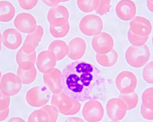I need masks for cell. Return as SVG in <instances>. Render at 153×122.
Returning a JSON list of instances; mask_svg holds the SVG:
<instances>
[{
  "label": "cell",
  "instance_id": "1",
  "mask_svg": "<svg viewBox=\"0 0 153 122\" xmlns=\"http://www.w3.org/2000/svg\"><path fill=\"white\" fill-rule=\"evenodd\" d=\"M62 91L78 101L99 98L105 81L97 67L84 61L68 64L62 72Z\"/></svg>",
  "mask_w": 153,
  "mask_h": 122
},
{
  "label": "cell",
  "instance_id": "2",
  "mask_svg": "<svg viewBox=\"0 0 153 122\" xmlns=\"http://www.w3.org/2000/svg\"><path fill=\"white\" fill-rule=\"evenodd\" d=\"M51 104L57 108L59 112L66 116L77 114L81 107L79 101L72 98L63 91L57 94H53Z\"/></svg>",
  "mask_w": 153,
  "mask_h": 122
},
{
  "label": "cell",
  "instance_id": "3",
  "mask_svg": "<svg viewBox=\"0 0 153 122\" xmlns=\"http://www.w3.org/2000/svg\"><path fill=\"white\" fill-rule=\"evenodd\" d=\"M150 51L146 45L140 47L131 45L127 49L125 57L128 65L134 68H140L148 63L150 57Z\"/></svg>",
  "mask_w": 153,
  "mask_h": 122
},
{
  "label": "cell",
  "instance_id": "4",
  "mask_svg": "<svg viewBox=\"0 0 153 122\" xmlns=\"http://www.w3.org/2000/svg\"><path fill=\"white\" fill-rule=\"evenodd\" d=\"M51 97L50 91L45 86H38L30 89L26 94L25 99L29 105L33 107L44 106Z\"/></svg>",
  "mask_w": 153,
  "mask_h": 122
},
{
  "label": "cell",
  "instance_id": "5",
  "mask_svg": "<svg viewBox=\"0 0 153 122\" xmlns=\"http://www.w3.org/2000/svg\"><path fill=\"white\" fill-rule=\"evenodd\" d=\"M115 83L117 89L121 94H129L135 91L137 79L134 73L125 70L118 74Z\"/></svg>",
  "mask_w": 153,
  "mask_h": 122
},
{
  "label": "cell",
  "instance_id": "6",
  "mask_svg": "<svg viewBox=\"0 0 153 122\" xmlns=\"http://www.w3.org/2000/svg\"><path fill=\"white\" fill-rule=\"evenodd\" d=\"M79 28L81 32L85 36H96L103 30V20L99 16L94 14L86 15L81 20Z\"/></svg>",
  "mask_w": 153,
  "mask_h": 122
},
{
  "label": "cell",
  "instance_id": "7",
  "mask_svg": "<svg viewBox=\"0 0 153 122\" xmlns=\"http://www.w3.org/2000/svg\"><path fill=\"white\" fill-rule=\"evenodd\" d=\"M22 84L18 75L12 73H6L0 80V91L8 97L18 94L22 89Z\"/></svg>",
  "mask_w": 153,
  "mask_h": 122
},
{
  "label": "cell",
  "instance_id": "8",
  "mask_svg": "<svg viewBox=\"0 0 153 122\" xmlns=\"http://www.w3.org/2000/svg\"><path fill=\"white\" fill-rule=\"evenodd\" d=\"M104 113L102 104L96 99L88 100L82 108V116L88 122H100L103 119Z\"/></svg>",
  "mask_w": 153,
  "mask_h": 122
},
{
  "label": "cell",
  "instance_id": "9",
  "mask_svg": "<svg viewBox=\"0 0 153 122\" xmlns=\"http://www.w3.org/2000/svg\"><path fill=\"white\" fill-rule=\"evenodd\" d=\"M92 46L94 50L97 53L105 54L113 49L114 39L107 33L100 32L92 39Z\"/></svg>",
  "mask_w": 153,
  "mask_h": 122
},
{
  "label": "cell",
  "instance_id": "10",
  "mask_svg": "<svg viewBox=\"0 0 153 122\" xmlns=\"http://www.w3.org/2000/svg\"><path fill=\"white\" fill-rule=\"evenodd\" d=\"M127 111L126 104L119 97L111 99L108 100L106 105L107 115L112 121L122 120L126 116Z\"/></svg>",
  "mask_w": 153,
  "mask_h": 122
},
{
  "label": "cell",
  "instance_id": "11",
  "mask_svg": "<svg viewBox=\"0 0 153 122\" xmlns=\"http://www.w3.org/2000/svg\"><path fill=\"white\" fill-rule=\"evenodd\" d=\"M14 25L18 30L23 33H30L36 30V20L29 13H21L15 17Z\"/></svg>",
  "mask_w": 153,
  "mask_h": 122
},
{
  "label": "cell",
  "instance_id": "12",
  "mask_svg": "<svg viewBox=\"0 0 153 122\" xmlns=\"http://www.w3.org/2000/svg\"><path fill=\"white\" fill-rule=\"evenodd\" d=\"M115 11L117 16L120 19L130 21L136 17V5L131 0H121L116 5Z\"/></svg>",
  "mask_w": 153,
  "mask_h": 122
},
{
  "label": "cell",
  "instance_id": "13",
  "mask_svg": "<svg viewBox=\"0 0 153 122\" xmlns=\"http://www.w3.org/2000/svg\"><path fill=\"white\" fill-rule=\"evenodd\" d=\"M150 20L142 16H137L130 23L129 30L136 35L141 36H149L152 30Z\"/></svg>",
  "mask_w": 153,
  "mask_h": 122
},
{
  "label": "cell",
  "instance_id": "14",
  "mask_svg": "<svg viewBox=\"0 0 153 122\" xmlns=\"http://www.w3.org/2000/svg\"><path fill=\"white\" fill-rule=\"evenodd\" d=\"M62 74L60 70L55 68L51 71L44 74L45 84L53 94H57L62 92Z\"/></svg>",
  "mask_w": 153,
  "mask_h": 122
},
{
  "label": "cell",
  "instance_id": "15",
  "mask_svg": "<svg viewBox=\"0 0 153 122\" xmlns=\"http://www.w3.org/2000/svg\"><path fill=\"white\" fill-rule=\"evenodd\" d=\"M2 43L4 46L11 50H14L20 47L23 42L21 33L17 29L8 28L3 32Z\"/></svg>",
  "mask_w": 153,
  "mask_h": 122
},
{
  "label": "cell",
  "instance_id": "16",
  "mask_svg": "<svg viewBox=\"0 0 153 122\" xmlns=\"http://www.w3.org/2000/svg\"><path fill=\"white\" fill-rule=\"evenodd\" d=\"M36 59V51H27L23 47H21L16 56V62L19 68L23 70H29L34 66Z\"/></svg>",
  "mask_w": 153,
  "mask_h": 122
},
{
  "label": "cell",
  "instance_id": "17",
  "mask_svg": "<svg viewBox=\"0 0 153 122\" xmlns=\"http://www.w3.org/2000/svg\"><path fill=\"white\" fill-rule=\"evenodd\" d=\"M56 60L54 55L49 51H41L36 59V66L41 73H47L52 70L56 65Z\"/></svg>",
  "mask_w": 153,
  "mask_h": 122
},
{
  "label": "cell",
  "instance_id": "18",
  "mask_svg": "<svg viewBox=\"0 0 153 122\" xmlns=\"http://www.w3.org/2000/svg\"><path fill=\"white\" fill-rule=\"evenodd\" d=\"M86 47V43L83 39L74 38L70 41L68 45V57L75 61L81 59L85 53Z\"/></svg>",
  "mask_w": 153,
  "mask_h": 122
},
{
  "label": "cell",
  "instance_id": "19",
  "mask_svg": "<svg viewBox=\"0 0 153 122\" xmlns=\"http://www.w3.org/2000/svg\"><path fill=\"white\" fill-rule=\"evenodd\" d=\"M44 35L42 27L37 25L36 30L31 33H28L22 46L25 49L31 52L36 51Z\"/></svg>",
  "mask_w": 153,
  "mask_h": 122
},
{
  "label": "cell",
  "instance_id": "20",
  "mask_svg": "<svg viewBox=\"0 0 153 122\" xmlns=\"http://www.w3.org/2000/svg\"><path fill=\"white\" fill-rule=\"evenodd\" d=\"M70 30L68 20L58 19L50 24V32L55 38H62L66 36Z\"/></svg>",
  "mask_w": 153,
  "mask_h": 122
},
{
  "label": "cell",
  "instance_id": "21",
  "mask_svg": "<svg viewBox=\"0 0 153 122\" xmlns=\"http://www.w3.org/2000/svg\"><path fill=\"white\" fill-rule=\"evenodd\" d=\"M48 51L54 55L56 61H60L68 55V48L63 40H55L49 45Z\"/></svg>",
  "mask_w": 153,
  "mask_h": 122
},
{
  "label": "cell",
  "instance_id": "22",
  "mask_svg": "<svg viewBox=\"0 0 153 122\" xmlns=\"http://www.w3.org/2000/svg\"><path fill=\"white\" fill-rule=\"evenodd\" d=\"M15 7L11 2L6 0L0 1V22H10L15 16Z\"/></svg>",
  "mask_w": 153,
  "mask_h": 122
},
{
  "label": "cell",
  "instance_id": "23",
  "mask_svg": "<svg viewBox=\"0 0 153 122\" xmlns=\"http://www.w3.org/2000/svg\"><path fill=\"white\" fill-rule=\"evenodd\" d=\"M69 18L68 10L67 7L62 5H57L51 7L47 13V20L49 24L56 20H68Z\"/></svg>",
  "mask_w": 153,
  "mask_h": 122
},
{
  "label": "cell",
  "instance_id": "24",
  "mask_svg": "<svg viewBox=\"0 0 153 122\" xmlns=\"http://www.w3.org/2000/svg\"><path fill=\"white\" fill-rule=\"evenodd\" d=\"M96 60L98 63L102 67H112L117 62L118 54L114 49L105 54L97 53Z\"/></svg>",
  "mask_w": 153,
  "mask_h": 122
},
{
  "label": "cell",
  "instance_id": "25",
  "mask_svg": "<svg viewBox=\"0 0 153 122\" xmlns=\"http://www.w3.org/2000/svg\"><path fill=\"white\" fill-rule=\"evenodd\" d=\"M36 69L33 66L29 70H23L19 68L17 71V75L23 85H30L34 82L37 77Z\"/></svg>",
  "mask_w": 153,
  "mask_h": 122
},
{
  "label": "cell",
  "instance_id": "26",
  "mask_svg": "<svg viewBox=\"0 0 153 122\" xmlns=\"http://www.w3.org/2000/svg\"><path fill=\"white\" fill-rule=\"evenodd\" d=\"M119 98L124 102L127 106L128 111L134 109L138 104L139 98L137 94L136 93L134 92L129 94H121Z\"/></svg>",
  "mask_w": 153,
  "mask_h": 122
},
{
  "label": "cell",
  "instance_id": "27",
  "mask_svg": "<svg viewBox=\"0 0 153 122\" xmlns=\"http://www.w3.org/2000/svg\"><path fill=\"white\" fill-rule=\"evenodd\" d=\"M27 122H50V118L47 112L42 107L30 114Z\"/></svg>",
  "mask_w": 153,
  "mask_h": 122
},
{
  "label": "cell",
  "instance_id": "28",
  "mask_svg": "<svg viewBox=\"0 0 153 122\" xmlns=\"http://www.w3.org/2000/svg\"><path fill=\"white\" fill-rule=\"evenodd\" d=\"M128 39L129 42L133 46L140 47L143 46L147 42L149 36H141L136 35L129 30L128 33Z\"/></svg>",
  "mask_w": 153,
  "mask_h": 122
},
{
  "label": "cell",
  "instance_id": "29",
  "mask_svg": "<svg viewBox=\"0 0 153 122\" xmlns=\"http://www.w3.org/2000/svg\"><path fill=\"white\" fill-rule=\"evenodd\" d=\"M111 7V0H96L95 11L98 14L105 15L110 12Z\"/></svg>",
  "mask_w": 153,
  "mask_h": 122
},
{
  "label": "cell",
  "instance_id": "30",
  "mask_svg": "<svg viewBox=\"0 0 153 122\" xmlns=\"http://www.w3.org/2000/svg\"><path fill=\"white\" fill-rule=\"evenodd\" d=\"M96 0H77L79 9L84 13H90L95 10Z\"/></svg>",
  "mask_w": 153,
  "mask_h": 122
},
{
  "label": "cell",
  "instance_id": "31",
  "mask_svg": "<svg viewBox=\"0 0 153 122\" xmlns=\"http://www.w3.org/2000/svg\"><path fill=\"white\" fill-rule=\"evenodd\" d=\"M142 104L149 109L153 110V87L148 88L142 95Z\"/></svg>",
  "mask_w": 153,
  "mask_h": 122
},
{
  "label": "cell",
  "instance_id": "32",
  "mask_svg": "<svg viewBox=\"0 0 153 122\" xmlns=\"http://www.w3.org/2000/svg\"><path fill=\"white\" fill-rule=\"evenodd\" d=\"M143 78L148 84H153V61L149 62L143 70Z\"/></svg>",
  "mask_w": 153,
  "mask_h": 122
},
{
  "label": "cell",
  "instance_id": "33",
  "mask_svg": "<svg viewBox=\"0 0 153 122\" xmlns=\"http://www.w3.org/2000/svg\"><path fill=\"white\" fill-rule=\"evenodd\" d=\"M42 108L47 112L50 118V122H56L58 118V110L53 105H46L43 106Z\"/></svg>",
  "mask_w": 153,
  "mask_h": 122
},
{
  "label": "cell",
  "instance_id": "34",
  "mask_svg": "<svg viewBox=\"0 0 153 122\" xmlns=\"http://www.w3.org/2000/svg\"><path fill=\"white\" fill-rule=\"evenodd\" d=\"M38 1L39 0H18L20 7L26 10H30L34 8Z\"/></svg>",
  "mask_w": 153,
  "mask_h": 122
},
{
  "label": "cell",
  "instance_id": "35",
  "mask_svg": "<svg viewBox=\"0 0 153 122\" xmlns=\"http://www.w3.org/2000/svg\"><path fill=\"white\" fill-rule=\"evenodd\" d=\"M10 103V97L6 96L0 91V111H2L9 108Z\"/></svg>",
  "mask_w": 153,
  "mask_h": 122
},
{
  "label": "cell",
  "instance_id": "36",
  "mask_svg": "<svg viewBox=\"0 0 153 122\" xmlns=\"http://www.w3.org/2000/svg\"><path fill=\"white\" fill-rule=\"evenodd\" d=\"M140 113L144 119L147 120H153V110L146 107L142 104L140 107Z\"/></svg>",
  "mask_w": 153,
  "mask_h": 122
},
{
  "label": "cell",
  "instance_id": "37",
  "mask_svg": "<svg viewBox=\"0 0 153 122\" xmlns=\"http://www.w3.org/2000/svg\"><path fill=\"white\" fill-rule=\"evenodd\" d=\"M42 1L47 6L53 7L58 5L59 3L62 2V0H42Z\"/></svg>",
  "mask_w": 153,
  "mask_h": 122
},
{
  "label": "cell",
  "instance_id": "38",
  "mask_svg": "<svg viewBox=\"0 0 153 122\" xmlns=\"http://www.w3.org/2000/svg\"><path fill=\"white\" fill-rule=\"evenodd\" d=\"M9 109H7L4 111H0V122L5 121L9 116Z\"/></svg>",
  "mask_w": 153,
  "mask_h": 122
},
{
  "label": "cell",
  "instance_id": "39",
  "mask_svg": "<svg viewBox=\"0 0 153 122\" xmlns=\"http://www.w3.org/2000/svg\"><path fill=\"white\" fill-rule=\"evenodd\" d=\"M65 122H85L82 118L78 117L69 118Z\"/></svg>",
  "mask_w": 153,
  "mask_h": 122
},
{
  "label": "cell",
  "instance_id": "40",
  "mask_svg": "<svg viewBox=\"0 0 153 122\" xmlns=\"http://www.w3.org/2000/svg\"><path fill=\"white\" fill-rule=\"evenodd\" d=\"M8 122H25V120L23 119V118H21L20 117H13L12 118H11L9 121H8Z\"/></svg>",
  "mask_w": 153,
  "mask_h": 122
},
{
  "label": "cell",
  "instance_id": "41",
  "mask_svg": "<svg viewBox=\"0 0 153 122\" xmlns=\"http://www.w3.org/2000/svg\"><path fill=\"white\" fill-rule=\"evenodd\" d=\"M146 5L148 10L151 13H153V2L149 0H147Z\"/></svg>",
  "mask_w": 153,
  "mask_h": 122
},
{
  "label": "cell",
  "instance_id": "42",
  "mask_svg": "<svg viewBox=\"0 0 153 122\" xmlns=\"http://www.w3.org/2000/svg\"><path fill=\"white\" fill-rule=\"evenodd\" d=\"M2 42V35H1V33L0 32V52H1V43Z\"/></svg>",
  "mask_w": 153,
  "mask_h": 122
},
{
  "label": "cell",
  "instance_id": "43",
  "mask_svg": "<svg viewBox=\"0 0 153 122\" xmlns=\"http://www.w3.org/2000/svg\"><path fill=\"white\" fill-rule=\"evenodd\" d=\"M70 0H62V2H67V1H69Z\"/></svg>",
  "mask_w": 153,
  "mask_h": 122
},
{
  "label": "cell",
  "instance_id": "44",
  "mask_svg": "<svg viewBox=\"0 0 153 122\" xmlns=\"http://www.w3.org/2000/svg\"><path fill=\"white\" fill-rule=\"evenodd\" d=\"M1 70H0V80H1Z\"/></svg>",
  "mask_w": 153,
  "mask_h": 122
},
{
  "label": "cell",
  "instance_id": "45",
  "mask_svg": "<svg viewBox=\"0 0 153 122\" xmlns=\"http://www.w3.org/2000/svg\"><path fill=\"white\" fill-rule=\"evenodd\" d=\"M152 45H153V37H152Z\"/></svg>",
  "mask_w": 153,
  "mask_h": 122
},
{
  "label": "cell",
  "instance_id": "46",
  "mask_svg": "<svg viewBox=\"0 0 153 122\" xmlns=\"http://www.w3.org/2000/svg\"><path fill=\"white\" fill-rule=\"evenodd\" d=\"M111 122H120V121H111Z\"/></svg>",
  "mask_w": 153,
  "mask_h": 122
},
{
  "label": "cell",
  "instance_id": "47",
  "mask_svg": "<svg viewBox=\"0 0 153 122\" xmlns=\"http://www.w3.org/2000/svg\"><path fill=\"white\" fill-rule=\"evenodd\" d=\"M150 1H152V2H153V0H149Z\"/></svg>",
  "mask_w": 153,
  "mask_h": 122
}]
</instances>
